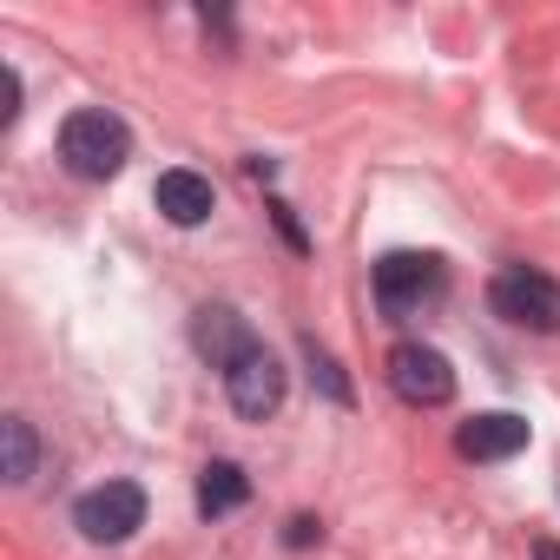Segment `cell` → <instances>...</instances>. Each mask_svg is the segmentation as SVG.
<instances>
[{
	"mask_svg": "<svg viewBox=\"0 0 560 560\" xmlns=\"http://www.w3.org/2000/svg\"><path fill=\"white\" fill-rule=\"evenodd\" d=\"M60 159H67V172H73V178L106 185V178H119V165L132 159V132H126V119H119V113L86 106V113H73V119L60 126Z\"/></svg>",
	"mask_w": 560,
	"mask_h": 560,
	"instance_id": "cell-1",
	"label": "cell"
},
{
	"mask_svg": "<svg viewBox=\"0 0 560 560\" xmlns=\"http://www.w3.org/2000/svg\"><path fill=\"white\" fill-rule=\"evenodd\" d=\"M442 291H448V264L435 250H389L376 264V304L389 317H409V311L435 304Z\"/></svg>",
	"mask_w": 560,
	"mask_h": 560,
	"instance_id": "cell-2",
	"label": "cell"
},
{
	"mask_svg": "<svg viewBox=\"0 0 560 560\" xmlns=\"http://www.w3.org/2000/svg\"><path fill=\"white\" fill-rule=\"evenodd\" d=\"M488 304H494V317H508L514 330H540V337L560 330V284H553L547 270H527V264L501 270L494 284H488Z\"/></svg>",
	"mask_w": 560,
	"mask_h": 560,
	"instance_id": "cell-3",
	"label": "cell"
},
{
	"mask_svg": "<svg viewBox=\"0 0 560 560\" xmlns=\"http://www.w3.org/2000/svg\"><path fill=\"white\" fill-rule=\"evenodd\" d=\"M73 527L86 534V540H132L139 527H145V488L139 481H100V488H86L80 494V508H73Z\"/></svg>",
	"mask_w": 560,
	"mask_h": 560,
	"instance_id": "cell-4",
	"label": "cell"
},
{
	"mask_svg": "<svg viewBox=\"0 0 560 560\" xmlns=\"http://www.w3.org/2000/svg\"><path fill=\"white\" fill-rule=\"evenodd\" d=\"M389 389H396L409 409H442V402L455 396V370H448V357L429 350V343H396V350H389Z\"/></svg>",
	"mask_w": 560,
	"mask_h": 560,
	"instance_id": "cell-5",
	"label": "cell"
},
{
	"mask_svg": "<svg viewBox=\"0 0 560 560\" xmlns=\"http://www.w3.org/2000/svg\"><path fill=\"white\" fill-rule=\"evenodd\" d=\"M224 396H231V409H237L244 422L277 416V409H284V363H277L264 343H257V350H244V357L224 370Z\"/></svg>",
	"mask_w": 560,
	"mask_h": 560,
	"instance_id": "cell-6",
	"label": "cell"
},
{
	"mask_svg": "<svg viewBox=\"0 0 560 560\" xmlns=\"http://www.w3.org/2000/svg\"><path fill=\"white\" fill-rule=\"evenodd\" d=\"M191 343H198V357H205L211 370H231L244 350H257V337L244 330V317H237L231 304H205L198 324H191Z\"/></svg>",
	"mask_w": 560,
	"mask_h": 560,
	"instance_id": "cell-7",
	"label": "cell"
},
{
	"mask_svg": "<svg viewBox=\"0 0 560 560\" xmlns=\"http://www.w3.org/2000/svg\"><path fill=\"white\" fill-rule=\"evenodd\" d=\"M152 198H159V211L178 224V231H191V224H205L211 211H218V191H211V178L205 172H159V185H152Z\"/></svg>",
	"mask_w": 560,
	"mask_h": 560,
	"instance_id": "cell-8",
	"label": "cell"
},
{
	"mask_svg": "<svg viewBox=\"0 0 560 560\" xmlns=\"http://www.w3.org/2000/svg\"><path fill=\"white\" fill-rule=\"evenodd\" d=\"M455 448H462L468 462H508V455H521V448H527V422H521V416H508V409H488V416L462 422Z\"/></svg>",
	"mask_w": 560,
	"mask_h": 560,
	"instance_id": "cell-9",
	"label": "cell"
},
{
	"mask_svg": "<svg viewBox=\"0 0 560 560\" xmlns=\"http://www.w3.org/2000/svg\"><path fill=\"white\" fill-rule=\"evenodd\" d=\"M244 501H250V481H244L237 462H211V468L198 475V514H205V521H218V514H231V508H244Z\"/></svg>",
	"mask_w": 560,
	"mask_h": 560,
	"instance_id": "cell-10",
	"label": "cell"
},
{
	"mask_svg": "<svg viewBox=\"0 0 560 560\" xmlns=\"http://www.w3.org/2000/svg\"><path fill=\"white\" fill-rule=\"evenodd\" d=\"M0 455H8V462H0V475H8L14 488L34 481V468H40V442H34V422H27V416H8V422H0Z\"/></svg>",
	"mask_w": 560,
	"mask_h": 560,
	"instance_id": "cell-11",
	"label": "cell"
},
{
	"mask_svg": "<svg viewBox=\"0 0 560 560\" xmlns=\"http://www.w3.org/2000/svg\"><path fill=\"white\" fill-rule=\"evenodd\" d=\"M304 357H311V376L324 383V396H330V402H350V383L337 376V363H330V357H324L317 343H304Z\"/></svg>",
	"mask_w": 560,
	"mask_h": 560,
	"instance_id": "cell-12",
	"label": "cell"
},
{
	"mask_svg": "<svg viewBox=\"0 0 560 560\" xmlns=\"http://www.w3.org/2000/svg\"><path fill=\"white\" fill-rule=\"evenodd\" d=\"M317 534H324V527H317V521H311V514H298V521H291V534H284V540H291V547H311V540H317Z\"/></svg>",
	"mask_w": 560,
	"mask_h": 560,
	"instance_id": "cell-13",
	"label": "cell"
},
{
	"mask_svg": "<svg viewBox=\"0 0 560 560\" xmlns=\"http://www.w3.org/2000/svg\"><path fill=\"white\" fill-rule=\"evenodd\" d=\"M534 560H560V547L553 540H534Z\"/></svg>",
	"mask_w": 560,
	"mask_h": 560,
	"instance_id": "cell-14",
	"label": "cell"
}]
</instances>
